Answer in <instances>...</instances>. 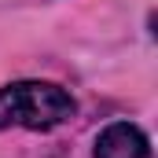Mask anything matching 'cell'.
I'll return each mask as SVG.
<instances>
[{
  "label": "cell",
  "mask_w": 158,
  "mask_h": 158,
  "mask_svg": "<svg viewBox=\"0 0 158 158\" xmlns=\"http://www.w3.org/2000/svg\"><path fill=\"white\" fill-rule=\"evenodd\" d=\"M77 114L74 96L55 81H11L0 85V132L4 129H30L52 132Z\"/></svg>",
  "instance_id": "cell-1"
},
{
  "label": "cell",
  "mask_w": 158,
  "mask_h": 158,
  "mask_svg": "<svg viewBox=\"0 0 158 158\" xmlns=\"http://www.w3.org/2000/svg\"><path fill=\"white\" fill-rule=\"evenodd\" d=\"M92 158H151V140L132 121H110L99 129Z\"/></svg>",
  "instance_id": "cell-2"
}]
</instances>
